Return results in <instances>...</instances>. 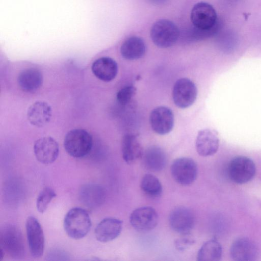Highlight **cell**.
Here are the masks:
<instances>
[{"instance_id":"1","label":"cell","mask_w":261,"mask_h":261,"mask_svg":"<svg viewBox=\"0 0 261 261\" xmlns=\"http://www.w3.org/2000/svg\"><path fill=\"white\" fill-rule=\"evenodd\" d=\"M91 227L90 217L87 212L80 207L70 210L64 218V227L67 235L79 240L85 237Z\"/></svg>"},{"instance_id":"2","label":"cell","mask_w":261,"mask_h":261,"mask_svg":"<svg viewBox=\"0 0 261 261\" xmlns=\"http://www.w3.org/2000/svg\"><path fill=\"white\" fill-rule=\"evenodd\" d=\"M1 248L11 257L21 258L25 254V246L20 229L13 224H6L1 229Z\"/></svg>"},{"instance_id":"3","label":"cell","mask_w":261,"mask_h":261,"mask_svg":"<svg viewBox=\"0 0 261 261\" xmlns=\"http://www.w3.org/2000/svg\"><path fill=\"white\" fill-rule=\"evenodd\" d=\"M93 139L87 130L76 128L68 132L65 136L64 146L70 156L79 158L86 155L91 150Z\"/></svg>"},{"instance_id":"4","label":"cell","mask_w":261,"mask_h":261,"mask_svg":"<svg viewBox=\"0 0 261 261\" xmlns=\"http://www.w3.org/2000/svg\"><path fill=\"white\" fill-rule=\"evenodd\" d=\"M178 27L172 21L160 19L152 25L150 37L152 42L159 47L167 48L174 45L179 37Z\"/></svg>"},{"instance_id":"5","label":"cell","mask_w":261,"mask_h":261,"mask_svg":"<svg viewBox=\"0 0 261 261\" xmlns=\"http://www.w3.org/2000/svg\"><path fill=\"white\" fill-rule=\"evenodd\" d=\"M256 167L253 161L245 156L233 158L228 167V175L232 181L243 184L251 180L255 175Z\"/></svg>"},{"instance_id":"6","label":"cell","mask_w":261,"mask_h":261,"mask_svg":"<svg viewBox=\"0 0 261 261\" xmlns=\"http://www.w3.org/2000/svg\"><path fill=\"white\" fill-rule=\"evenodd\" d=\"M171 173L177 183L184 186H189L197 178V166L192 159L185 157L178 158L172 164Z\"/></svg>"},{"instance_id":"7","label":"cell","mask_w":261,"mask_h":261,"mask_svg":"<svg viewBox=\"0 0 261 261\" xmlns=\"http://www.w3.org/2000/svg\"><path fill=\"white\" fill-rule=\"evenodd\" d=\"M197 95V87L191 80L184 77L175 83L172 90V98L178 108L185 109L195 102Z\"/></svg>"},{"instance_id":"8","label":"cell","mask_w":261,"mask_h":261,"mask_svg":"<svg viewBox=\"0 0 261 261\" xmlns=\"http://www.w3.org/2000/svg\"><path fill=\"white\" fill-rule=\"evenodd\" d=\"M191 20L193 25L198 29L211 30L217 24V13L210 4L199 2L195 4L192 9Z\"/></svg>"},{"instance_id":"9","label":"cell","mask_w":261,"mask_h":261,"mask_svg":"<svg viewBox=\"0 0 261 261\" xmlns=\"http://www.w3.org/2000/svg\"><path fill=\"white\" fill-rule=\"evenodd\" d=\"M132 226L140 232H148L154 229L159 221L158 214L153 207L143 206L136 208L129 217Z\"/></svg>"},{"instance_id":"10","label":"cell","mask_w":261,"mask_h":261,"mask_svg":"<svg viewBox=\"0 0 261 261\" xmlns=\"http://www.w3.org/2000/svg\"><path fill=\"white\" fill-rule=\"evenodd\" d=\"M25 227L32 256L35 258L41 257L44 251V237L40 224L37 219L31 216L27 219Z\"/></svg>"},{"instance_id":"11","label":"cell","mask_w":261,"mask_h":261,"mask_svg":"<svg viewBox=\"0 0 261 261\" xmlns=\"http://www.w3.org/2000/svg\"><path fill=\"white\" fill-rule=\"evenodd\" d=\"M150 123L152 130L164 135L170 133L174 126V115L172 110L165 106L154 108L150 114Z\"/></svg>"},{"instance_id":"12","label":"cell","mask_w":261,"mask_h":261,"mask_svg":"<svg viewBox=\"0 0 261 261\" xmlns=\"http://www.w3.org/2000/svg\"><path fill=\"white\" fill-rule=\"evenodd\" d=\"M169 222L170 227L175 232L182 235L189 234L194 227L195 217L190 209L180 206L171 212Z\"/></svg>"},{"instance_id":"13","label":"cell","mask_w":261,"mask_h":261,"mask_svg":"<svg viewBox=\"0 0 261 261\" xmlns=\"http://www.w3.org/2000/svg\"><path fill=\"white\" fill-rule=\"evenodd\" d=\"M34 152L36 159L43 164L54 162L59 153L58 142L51 137H44L37 140L34 145Z\"/></svg>"},{"instance_id":"14","label":"cell","mask_w":261,"mask_h":261,"mask_svg":"<svg viewBox=\"0 0 261 261\" xmlns=\"http://www.w3.org/2000/svg\"><path fill=\"white\" fill-rule=\"evenodd\" d=\"M79 199L86 207L95 208L105 202L106 191L105 188L97 184H88L82 186L79 192Z\"/></svg>"},{"instance_id":"15","label":"cell","mask_w":261,"mask_h":261,"mask_svg":"<svg viewBox=\"0 0 261 261\" xmlns=\"http://www.w3.org/2000/svg\"><path fill=\"white\" fill-rule=\"evenodd\" d=\"M230 256L237 261H251L256 259L258 254L256 244L247 238L236 240L230 248Z\"/></svg>"},{"instance_id":"16","label":"cell","mask_w":261,"mask_h":261,"mask_svg":"<svg viewBox=\"0 0 261 261\" xmlns=\"http://www.w3.org/2000/svg\"><path fill=\"white\" fill-rule=\"evenodd\" d=\"M219 146L217 133L211 129L200 130L196 139V149L202 156L213 155L217 152Z\"/></svg>"},{"instance_id":"17","label":"cell","mask_w":261,"mask_h":261,"mask_svg":"<svg viewBox=\"0 0 261 261\" xmlns=\"http://www.w3.org/2000/svg\"><path fill=\"white\" fill-rule=\"evenodd\" d=\"M122 229V221L114 218L102 220L95 229V236L97 241L106 243L117 238Z\"/></svg>"},{"instance_id":"18","label":"cell","mask_w":261,"mask_h":261,"mask_svg":"<svg viewBox=\"0 0 261 261\" xmlns=\"http://www.w3.org/2000/svg\"><path fill=\"white\" fill-rule=\"evenodd\" d=\"M93 73L98 79L103 82L113 80L118 73V65L112 58L101 57L96 60L92 64Z\"/></svg>"},{"instance_id":"19","label":"cell","mask_w":261,"mask_h":261,"mask_svg":"<svg viewBox=\"0 0 261 261\" xmlns=\"http://www.w3.org/2000/svg\"><path fill=\"white\" fill-rule=\"evenodd\" d=\"M52 110L50 105L45 101H38L28 109L27 118L33 125L40 127L47 124L51 118Z\"/></svg>"},{"instance_id":"20","label":"cell","mask_w":261,"mask_h":261,"mask_svg":"<svg viewBox=\"0 0 261 261\" xmlns=\"http://www.w3.org/2000/svg\"><path fill=\"white\" fill-rule=\"evenodd\" d=\"M121 151L124 161L128 164L135 163L143 155L142 145L133 134L125 135L122 140Z\"/></svg>"},{"instance_id":"21","label":"cell","mask_w":261,"mask_h":261,"mask_svg":"<svg viewBox=\"0 0 261 261\" xmlns=\"http://www.w3.org/2000/svg\"><path fill=\"white\" fill-rule=\"evenodd\" d=\"M41 72L36 68H28L18 75L17 83L20 88L27 92H33L38 90L43 84Z\"/></svg>"},{"instance_id":"22","label":"cell","mask_w":261,"mask_h":261,"mask_svg":"<svg viewBox=\"0 0 261 261\" xmlns=\"http://www.w3.org/2000/svg\"><path fill=\"white\" fill-rule=\"evenodd\" d=\"M145 42L141 38L132 36L125 40L120 47L122 57L127 60H135L143 57L146 52Z\"/></svg>"},{"instance_id":"23","label":"cell","mask_w":261,"mask_h":261,"mask_svg":"<svg viewBox=\"0 0 261 261\" xmlns=\"http://www.w3.org/2000/svg\"><path fill=\"white\" fill-rule=\"evenodd\" d=\"M144 162L145 166L150 170L160 171L162 170L167 164V156L165 151L160 147L152 146L148 148L144 154Z\"/></svg>"},{"instance_id":"24","label":"cell","mask_w":261,"mask_h":261,"mask_svg":"<svg viewBox=\"0 0 261 261\" xmlns=\"http://www.w3.org/2000/svg\"><path fill=\"white\" fill-rule=\"evenodd\" d=\"M222 249L220 243L216 240L205 242L199 250L197 259L198 261H218L221 259Z\"/></svg>"},{"instance_id":"25","label":"cell","mask_w":261,"mask_h":261,"mask_svg":"<svg viewBox=\"0 0 261 261\" xmlns=\"http://www.w3.org/2000/svg\"><path fill=\"white\" fill-rule=\"evenodd\" d=\"M140 187L142 190L151 197H158L163 191L162 184L159 179L151 174H146L142 177Z\"/></svg>"},{"instance_id":"26","label":"cell","mask_w":261,"mask_h":261,"mask_svg":"<svg viewBox=\"0 0 261 261\" xmlns=\"http://www.w3.org/2000/svg\"><path fill=\"white\" fill-rule=\"evenodd\" d=\"M56 196L55 191L50 187H45L40 192L36 202L38 211L44 213L47 209L51 200Z\"/></svg>"},{"instance_id":"27","label":"cell","mask_w":261,"mask_h":261,"mask_svg":"<svg viewBox=\"0 0 261 261\" xmlns=\"http://www.w3.org/2000/svg\"><path fill=\"white\" fill-rule=\"evenodd\" d=\"M136 92L134 86L128 85L121 88L117 93L116 99L122 105H126L132 99Z\"/></svg>"},{"instance_id":"28","label":"cell","mask_w":261,"mask_h":261,"mask_svg":"<svg viewBox=\"0 0 261 261\" xmlns=\"http://www.w3.org/2000/svg\"><path fill=\"white\" fill-rule=\"evenodd\" d=\"M177 239L175 241L176 249L179 251H184L191 246L194 244L195 241L192 237L188 236V234Z\"/></svg>"},{"instance_id":"29","label":"cell","mask_w":261,"mask_h":261,"mask_svg":"<svg viewBox=\"0 0 261 261\" xmlns=\"http://www.w3.org/2000/svg\"><path fill=\"white\" fill-rule=\"evenodd\" d=\"M149 2L155 5H161L165 3L167 0H148Z\"/></svg>"}]
</instances>
